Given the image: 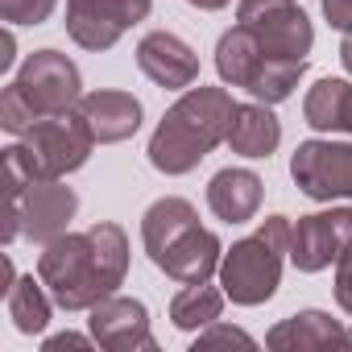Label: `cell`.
Segmentation results:
<instances>
[{
    "label": "cell",
    "instance_id": "10",
    "mask_svg": "<svg viewBox=\"0 0 352 352\" xmlns=\"http://www.w3.org/2000/svg\"><path fill=\"white\" fill-rule=\"evenodd\" d=\"M236 21L249 25L261 46L278 58H298L307 63L311 46H315V30L311 17L298 9V0H241Z\"/></svg>",
    "mask_w": 352,
    "mask_h": 352
},
{
    "label": "cell",
    "instance_id": "30",
    "mask_svg": "<svg viewBox=\"0 0 352 352\" xmlns=\"http://www.w3.org/2000/svg\"><path fill=\"white\" fill-rule=\"evenodd\" d=\"M348 331H352V327H348Z\"/></svg>",
    "mask_w": 352,
    "mask_h": 352
},
{
    "label": "cell",
    "instance_id": "29",
    "mask_svg": "<svg viewBox=\"0 0 352 352\" xmlns=\"http://www.w3.org/2000/svg\"><path fill=\"white\" fill-rule=\"evenodd\" d=\"M13 50H17L13 34H5V54H0V71H9V67H13Z\"/></svg>",
    "mask_w": 352,
    "mask_h": 352
},
{
    "label": "cell",
    "instance_id": "9",
    "mask_svg": "<svg viewBox=\"0 0 352 352\" xmlns=\"http://www.w3.org/2000/svg\"><path fill=\"white\" fill-rule=\"evenodd\" d=\"M290 179L315 204L352 199V145L348 141H302L290 157Z\"/></svg>",
    "mask_w": 352,
    "mask_h": 352
},
{
    "label": "cell",
    "instance_id": "22",
    "mask_svg": "<svg viewBox=\"0 0 352 352\" xmlns=\"http://www.w3.org/2000/svg\"><path fill=\"white\" fill-rule=\"evenodd\" d=\"M58 9V0H0V17L9 25H42Z\"/></svg>",
    "mask_w": 352,
    "mask_h": 352
},
{
    "label": "cell",
    "instance_id": "4",
    "mask_svg": "<svg viewBox=\"0 0 352 352\" xmlns=\"http://www.w3.org/2000/svg\"><path fill=\"white\" fill-rule=\"evenodd\" d=\"M79 104H83L79 67L58 50H34L13 75V83L5 87V96H0V124L13 137H21L34 120L79 108Z\"/></svg>",
    "mask_w": 352,
    "mask_h": 352
},
{
    "label": "cell",
    "instance_id": "23",
    "mask_svg": "<svg viewBox=\"0 0 352 352\" xmlns=\"http://www.w3.org/2000/svg\"><path fill=\"white\" fill-rule=\"evenodd\" d=\"M232 344H241V348H253L257 340L249 336V331H241V327H228V323H212V327H204L199 331V340H195V348L191 352H212V348H232Z\"/></svg>",
    "mask_w": 352,
    "mask_h": 352
},
{
    "label": "cell",
    "instance_id": "13",
    "mask_svg": "<svg viewBox=\"0 0 352 352\" xmlns=\"http://www.w3.org/2000/svg\"><path fill=\"white\" fill-rule=\"evenodd\" d=\"M348 241H352V208H331V212L302 216L294 224L290 261L302 274H319V270H327L344 253Z\"/></svg>",
    "mask_w": 352,
    "mask_h": 352
},
{
    "label": "cell",
    "instance_id": "12",
    "mask_svg": "<svg viewBox=\"0 0 352 352\" xmlns=\"http://www.w3.org/2000/svg\"><path fill=\"white\" fill-rule=\"evenodd\" d=\"M91 340L108 352H157V340L149 331V311L141 298L112 294L91 307Z\"/></svg>",
    "mask_w": 352,
    "mask_h": 352
},
{
    "label": "cell",
    "instance_id": "16",
    "mask_svg": "<svg viewBox=\"0 0 352 352\" xmlns=\"http://www.w3.org/2000/svg\"><path fill=\"white\" fill-rule=\"evenodd\" d=\"M261 195H265V183L245 166H224L208 183V208L224 224H249L261 208Z\"/></svg>",
    "mask_w": 352,
    "mask_h": 352
},
{
    "label": "cell",
    "instance_id": "11",
    "mask_svg": "<svg viewBox=\"0 0 352 352\" xmlns=\"http://www.w3.org/2000/svg\"><path fill=\"white\" fill-rule=\"evenodd\" d=\"M149 9L153 0H67V34L83 50H112Z\"/></svg>",
    "mask_w": 352,
    "mask_h": 352
},
{
    "label": "cell",
    "instance_id": "14",
    "mask_svg": "<svg viewBox=\"0 0 352 352\" xmlns=\"http://www.w3.org/2000/svg\"><path fill=\"white\" fill-rule=\"evenodd\" d=\"M137 67L166 91H187L199 79V54L170 30H153L137 42Z\"/></svg>",
    "mask_w": 352,
    "mask_h": 352
},
{
    "label": "cell",
    "instance_id": "2",
    "mask_svg": "<svg viewBox=\"0 0 352 352\" xmlns=\"http://www.w3.org/2000/svg\"><path fill=\"white\" fill-rule=\"evenodd\" d=\"M232 96L224 87H187L179 100L166 108V116L157 120L153 137H149V166L179 179V174H191L216 145L228 141L232 129Z\"/></svg>",
    "mask_w": 352,
    "mask_h": 352
},
{
    "label": "cell",
    "instance_id": "28",
    "mask_svg": "<svg viewBox=\"0 0 352 352\" xmlns=\"http://www.w3.org/2000/svg\"><path fill=\"white\" fill-rule=\"evenodd\" d=\"M340 63H344V71L352 75V34H344V42H340Z\"/></svg>",
    "mask_w": 352,
    "mask_h": 352
},
{
    "label": "cell",
    "instance_id": "1",
    "mask_svg": "<svg viewBox=\"0 0 352 352\" xmlns=\"http://www.w3.org/2000/svg\"><path fill=\"white\" fill-rule=\"evenodd\" d=\"M129 274V236L120 224L100 220L87 232H63L42 245L38 278L63 311H91L112 298Z\"/></svg>",
    "mask_w": 352,
    "mask_h": 352
},
{
    "label": "cell",
    "instance_id": "15",
    "mask_svg": "<svg viewBox=\"0 0 352 352\" xmlns=\"http://www.w3.org/2000/svg\"><path fill=\"white\" fill-rule=\"evenodd\" d=\"M79 108H83V116H87V124H91V133H96L100 145H120V141H129V137L141 129V116H145L141 100H137L133 91H116V87L87 91Z\"/></svg>",
    "mask_w": 352,
    "mask_h": 352
},
{
    "label": "cell",
    "instance_id": "5",
    "mask_svg": "<svg viewBox=\"0 0 352 352\" xmlns=\"http://www.w3.org/2000/svg\"><path fill=\"white\" fill-rule=\"evenodd\" d=\"M75 212H79L75 187H67L63 179H34L5 157V245H13L17 236L50 245L71 228Z\"/></svg>",
    "mask_w": 352,
    "mask_h": 352
},
{
    "label": "cell",
    "instance_id": "25",
    "mask_svg": "<svg viewBox=\"0 0 352 352\" xmlns=\"http://www.w3.org/2000/svg\"><path fill=\"white\" fill-rule=\"evenodd\" d=\"M323 17L331 30L352 34V0H323Z\"/></svg>",
    "mask_w": 352,
    "mask_h": 352
},
{
    "label": "cell",
    "instance_id": "3",
    "mask_svg": "<svg viewBox=\"0 0 352 352\" xmlns=\"http://www.w3.org/2000/svg\"><path fill=\"white\" fill-rule=\"evenodd\" d=\"M141 241L149 261L174 278V282H208L212 274H220L224 261V245L212 228L199 224V212L179 199V195H166L157 204L145 208L141 216Z\"/></svg>",
    "mask_w": 352,
    "mask_h": 352
},
{
    "label": "cell",
    "instance_id": "7",
    "mask_svg": "<svg viewBox=\"0 0 352 352\" xmlns=\"http://www.w3.org/2000/svg\"><path fill=\"white\" fill-rule=\"evenodd\" d=\"M96 145L100 141H96L83 108H67V112L34 120L5 149V157L17 162L25 174H34V179H67V174H75L79 166H87Z\"/></svg>",
    "mask_w": 352,
    "mask_h": 352
},
{
    "label": "cell",
    "instance_id": "17",
    "mask_svg": "<svg viewBox=\"0 0 352 352\" xmlns=\"http://www.w3.org/2000/svg\"><path fill=\"white\" fill-rule=\"evenodd\" d=\"M265 344L274 352H298V348H352V331L340 327L327 311H298L270 327Z\"/></svg>",
    "mask_w": 352,
    "mask_h": 352
},
{
    "label": "cell",
    "instance_id": "21",
    "mask_svg": "<svg viewBox=\"0 0 352 352\" xmlns=\"http://www.w3.org/2000/svg\"><path fill=\"white\" fill-rule=\"evenodd\" d=\"M224 298L228 294L208 286V282H187L179 294H174V302H170V323L179 331H204V327H212L220 319Z\"/></svg>",
    "mask_w": 352,
    "mask_h": 352
},
{
    "label": "cell",
    "instance_id": "24",
    "mask_svg": "<svg viewBox=\"0 0 352 352\" xmlns=\"http://www.w3.org/2000/svg\"><path fill=\"white\" fill-rule=\"evenodd\" d=\"M336 302H340L344 315H352V241L336 257Z\"/></svg>",
    "mask_w": 352,
    "mask_h": 352
},
{
    "label": "cell",
    "instance_id": "18",
    "mask_svg": "<svg viewBox=\"0 0 352 352\" xmlns=\"http://www.w3.org/2000/svg\"><path fill=\"white\" fill-rule=\"evenodd\" d=\"M282 141V120L274 116V104H236L232 112V129H228V145L241 157H270Z\"/></svg>",
    "mask_w": 352,
    "mask_h": 352
},
{
    "label": "cell",
    "instance_id": "6",
    "mask_svg": "<svg viewBox=\"0 0 352 352\" xmlns=\"http://www.w3.org/2000/svg\"><path fill=\"white\" fill-rule=\"evenodd\" d=\"M290 241H294V224L286 216H270V220H261V228L253 236L224 249V261H220L224 294L236 307L270 302L282 286V265L290 257Z\"/></svg>",
    "mask_w": 352,
    "mask_h": 352
},
{
    "label": "cell",
    "instance_id": "26",
    "mask_svg": "<svg viewBox=\"0 0 352 352\" xmlns=\"http://www.w3.org/2000/svg\"><path fill=\"white\" fill-rule=\"evenodd\" d=\"M96 340H87V336H75V331H63V336H50L46 340V352H58V348H91Z\"/></svg>",
    "mask_w": 352,
    "mask_h": 352
},
{
    "label": "cell",
    "instance_id": "27",
    "mask_svg": "<svg viewBox=\"0 0 352 352\" xmlns=\"http://www.w3.org/2000/svg\"><path fill=\"white\" fill-rule=\"evenodd\" d=\"M191 9H204V13H216V9H228L232 0H187Z\"/></svg>",
    "mask_w": 352,
    "mask_h": 352
},
{
    "label": "cell",
    "instance_id": "19",
    "mask_svg": "<svg viewBox=\"0 0 352 352\" xmlns=\"http://www.w3.org/2000/svg\"><path fill=\"white\" fill-rule=\"evenodd\" d=\"M302 120L315 133L352 137V79H319L302 100Z\"/></svg>",
    "mask_w": 352,
    "mask_h": 352
},
{
    "label": "cell",
    "instance_id": "8",
    "mask_svg": "<svg viewBox=\"0 0 352 352\" xmlns=\"http://www.w3.org/2000/svg\"><path fill=\"white\" fill-rule=\"evenodd\" d=\"M216 71L224 83L232 87H245L253 100L261 104H282L294 96L298 79L307 75V63L298 58H278L261 46V38L249 30V25H232L220 46H216Z\"/></svg>",
    "mask_w": 352,
    "mask_h": 352
},
{
    "label": "cell",
    "instance_id": "20",
    "mask_svg": "<svg viewBox=\"0 0 352 352\" xmlns=\"http://www.w3.org/2000/svg\"><path fill=\"white\" fill-rule=\"evenodd\" d=\"M5 307H9V319H13V327L21 336H38V331H46L50 311L58 302L50 298V290H46L42 278H17L9 286V294H5Z\"/></svg>",
    "mask_w": 352,
    "mask_h": 352
}]
</instances>
